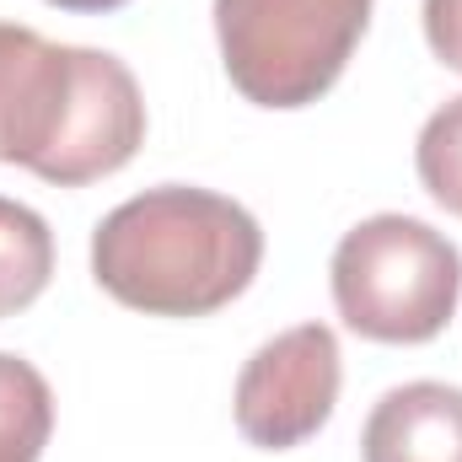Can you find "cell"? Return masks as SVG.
Wrapping results in <instances>:
<instances>
[{"label": "cell", "mask_w": 462, "mask_h": 462, "mask_svg": "<svg viewBox=\"0 0 462 462\" xmlns=\"http://www.w3.org/2000/svg\"><path fill=\"white\" fill-rule=\"evenodd\" d=\"M145 145V97L134 70L81 43H49L0 22V162L54 189L97 183Z\"/></svg>", "instance_id": "6da1fadb"}, {"label": "cell", "mask_w": 462, "mask_h": 462, "mask_svg": "<svg viewBox=\"0 0 462 462\" xmlns=\"http://www.w3.org/2000/svg\"><path fill=\"white\" fill-rule=\"evenodd\" d=\"M263 263V226L216 189L162 183L92 231V274L118 307L145 318H210Z\"/></svg>", "instance_id": "7a4b0ae2"}, {"label": "cell", "mask_w": 462, "mask_h": 462, "mask_svg": "<svg viewBox=\"0 0 462 462\" xmlns=\"http://www.w3.org/2000/svg\"><path fill=\"white\" fill-rule=\"evenodd\" d=\"M334 307L360 339L425 345L462 301V253L447 231L414 216H371L349 226L328 263Z\"/></svg>", "instance_id": "3957f363"}, {"label": "cell", "mask_w": 462, "mask_h": 462, "mask_svg": "<svg viewBox=\"0 0 462 462\" xmlns=\"http://www.w3.org/2000/svg\"><path fill=\"white\" fill-rule=\"evenodd\" d=\"M371 0H216L231 87L258 108H307L345 76Z\"/></svg>", "instance_id": "277c9868"}, {"label": "cell", "mask_w": 462, "mask_h": 462, "mask_svg": "<svg viewBox=\"0 0 462 462\" xmlns=\"http://www.w3.org/2000/svg\"><path fill=\"white\" fill-rule=\"evenodd\" d=\"M339 339L328 323H296L247 355L236 376V430L263 452H291L312 441L339 403Z\"/></svg>", "instance_id": "5b68a950"}, {"label": "cell", "mask_w": 462, "mask_h": 462, "mask_svg": "<svg viewBox=\"0 0 462 462\" xmlns=\"http://www.w3.org/2000/svg\"><path fill=\"white\" fill-rule=\"evenodd\" d=\"M360 462H462V387L403 382L382 393L360 430Z\"/></svg>", "instance_id": "8992f818"}, {"label": "cell", "mask_w": 462, "mask_h": 462, "mask_svg": "<svg viewBox=\"0 0 462 462\" xmlns=\"http://www.w3.org/2000/svg\"><path fill=\"white\" fill-rule=\"evenodd\" d=\"M54 274V231L38 210L0 199V318L27 312Z\"/></svg>", "instance_id": "52a82bcc"}, {"label": "cell", "mask_w": 462, "mask_h": 462, "mask_svg": "<svg viewBox=\"0 0 462 462\" xmlns=\"http://www.w3.org/2000/svg\"><path fill=\"white\" fill-rule=\"evenodd\" d=\"M54 436V393L43 371L0 349V462H38Z\"/></svg>", "instance_id": "ba28073f"}, {"label": "cell", "mask_w": 462, "mask_h": 462, "mask_svg": "<svg viewBox=\"0 0 462 462\" xmlns=\"http://www.w3.org/2000/svg\"><path fill=\"white\" fill-rule=\"evenodd\" d=\"M414 172L441 210L462 216V97L441 103L425 118L420 145H414Z\"/></svg>", "instance_id": "9c48e42d"}, {"label": "cell", "mask_w": 462, "mask_h": 462, "mask_svg": "<svg viewBox=\"0 0 462 462\" xmlns=\"http://www.w3.org/2000/svg\"><path fill=\"white\" fill-rule=\"evenodd\" d=\"M425 43L447 70L462 76V0H425Z\"/></svg>", "instance_id": "30bf717a"}, {"label": "cell", "mask_w": 462, "mask_h": 462, "mask_svg": "<svg viewBox=\"0 0 462 462\" xmlns=\"http://www.w3.org/2000/svg\"><path fill=\"white\" fill-rule=\"evenodd\" d=\"M49 5H60V11H81V16H103V11L129 5V0H49Z\"/></svg>", "instance_id": "8fae6325"}]
</instances>
